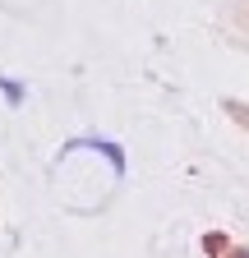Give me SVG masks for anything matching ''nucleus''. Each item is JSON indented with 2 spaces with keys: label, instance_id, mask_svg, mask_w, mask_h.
<instances>
[{
  "label": "nucleus",
  "instance_id": "nucleus-1",
  "mask_svg": "<svg viewBox=\"0 0 249 258\" xmlns=\"http://www.w3.org/2000/svg\"><path fill=\"white\" fill-rule=\"evenodd\" d=\"M0 88L10 92V102H19V97H23V88H19V83H10V79H0Z\"/></svg>",
  "mask_w": 249,
  "mask_h": 258
}]
</instances>
